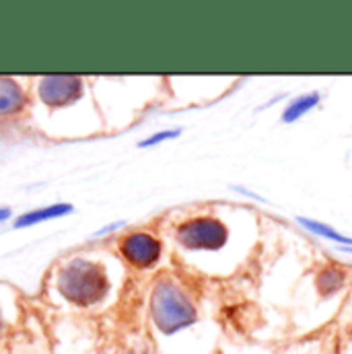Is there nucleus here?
<instances>
[{
  "label": "nucleus",
  "instance_id": "6e6552de",
  "mask_svg": "<svg viewBox=\"0 0 352 354\" xmlns=\"http://www.w3.org/2000/svg\"><path fill=\"white\" fill-rule=\"evenodd\" d=\"M23 105V93L12 81L0 79V115L12 113Z\"/></svg>",
  "mask_w": 352,
  "mask_h": 354
},
{
  "label": "nucleus",
  "instance_id": "0eeeda50",
  "mask_svg": "<svg viewBox=\"0 0 352 354\" xmlns=\"http://www.w3.org/2000/svg\"><path fill=\"white\" fill-rule=\"evenodd\" d=\"M73 210L71 204H54V206H48V208H39V210H33V212H27L23 214L21 218H17L15 227H29V225H37V223H44V221H50V218H58V216H64Z\"/></svg>",
  "mask_w": 352,
  "mask_h": 354
},
{
  "label": "nucleus",
  "instance_id": "f8f14e48",
  "mask_svg": "<svg viewBox=\"0 0 352 354\" xmlns=\"http://www.w3.org/2000/svg\"><path fill=\"white\" fill-rule=\"evenodd\" d=\"M8 216H10V210H8V208H0V223L6 221Z\"/></svg>",
  "mask_w": 352,
  "mask_h": 354
},
{
  "label": "nucleus",
  "instance_id": "f03ea898",
  "mask_svg": "<svg viewBox=\"0 0 352 354\" xmlns=\"http://www.w3.org/2000/svg\"><path fill=\"white\" fill-rule=\"evenodd\" d=\"M151 315L163 334H176L196 322V307L172 280H159L151 299Z\"/></svg>",
  "mask_w": 352,
  "mask_h": 354
},
{
  "label": "nucleus",
  "instance_id": "ddd939ff",
  "mask_svg": "<svg viewBox=\"0 0 352 354\" xmlns=\"http://www.w3.org/2000/svg\"><path fill=\"white\" fill-rule=\"evenodd\" d=\"M0 326H2V324H0Z\"/></svg>",
  "mask_w": 352,
  "mask_h": 354
},
{
  "label": "nucleus",
  "instance_id": "1a4fd4ad",
  "mask_svg": "<svg viewBox=\"0 0 352 354\" xmlns=\"http://www.w3.org/2000/svg\"><path fill=\"white\" fill-rule=\"evenodd\" d=\"M299 223H301L305 229H309L313 235H317V237H326V239H330V241H334V243H340V245L352 248L351 237H346V235H342V233L334 231L332 227H328V225H324V223L309 221V218H299Z\"/></svg>",
  "mask_w": 352,
  "mask_h": 354
},
{
  "label": "nucleus",
  "instance_id": "9b49d317",
  "mask_svg": "<svg viewBox=\"0 0 352 354\" xmlns=\"http://www.w3.org/2000/svg\"><path fill=\"white\" fill-rule=\"evenodd\" d=\"M177 134H179V130H169V132H157L155 136H151V138L142 140V142H140V147H155V145H159V142H163V140L176 138Z\"/></svg>",
  "mask_w": 352,
  "mask_h": 354
},
{
  "label": "nucleus",
  "instance_id": "f257e3e1",
  "mask_svg": "<svg viewBox=\"0 0 352 354\" xmlns=\"http://www.w3.org/2000/svg\"><path fill=\"white\" fill-rule=\"evenodd\" d=\"M58 290L75 305H93L107 292L105 270L87 260H73L58 272Z\"/></svg>",
  "mask_w": 352,
  "mask_h": 354
},
{
  "label": "nucleus",
  "instance_id": "9d476101",
  "mask_svg": "<svg viewBox=\"0 0 352 354\" xmlns=\"http://www.w3.org/2000/svg\"><path fill=\"white\" fill-rule=\"evenodd\" d=\"M344 282V274L338 272L336 268H326L319 276H317V288L322 295H332L338 288H342Z\"/></svg>",
  "mask_w": 352,
  "mask_h": 354
},
{
  "label": "nucleus",
  "instance_id": "20e7f679",
  "mask_svg": "<svg viewBox=\"0 0 352 354\" xmlns=\"http://www.w3.org/2000/svg\"><path fill=\"white\" fill-rule=\"evenodd\" d=\"M81 93H83V83L79 77H66V75L46 77L39 85L41 101L52 107L73 103L81 97Z\"/></svg>",
  "mask_w": 352,
  "mask_h": 354
},
{
  "label": "nucleus",
  "instance_id": "423d86ee",
  "mask_svg": "<svg viewBox=\"0 0 352 354\" xmlns=\"http://www.w3.org/2000/svg\"><path fill=\"white\" fill-rule=\"evenodd\" d=\"M319 103V93H307V95H299L295 97L282 111V122L290 124L297 122L299 118H303L305 113H309L315 105Z\"/></svg>",
  "mask_w": 352,
  "mask_h": 354
},
{
  "label": "nucleus",
  "instance_id": "7ed1b4c3",
  "mask_svg": "<svg viewBox=\"0 0 352 354\" xmlns=\"http://www.w3.org/2000/svg\"><path fill=\"white\" fill-rule=\"evenodd\" d=\"M229 231L219 218L198 216L177 227V239L185 250H221L227 243Z\"/></svg>",
  "mask_w": 352,
  "mask_h": 354
},
{
  "label": "nucleus",
  "instance_id": "39448f33",
  "mask_svg": "<svg viewBox=\"0 0 352 354\" xmlns=\"http://www.w3.org/2000/svg\"><path fill=\"white\" fill-rule=\"evenodd\" d=\"M122 254L130 264L138 268L153 266L161 256V243L149 233H134L122 241Z\"/></svg>",
  "mask_w": 352,
  "mask_h": 354
}]
</instances>
